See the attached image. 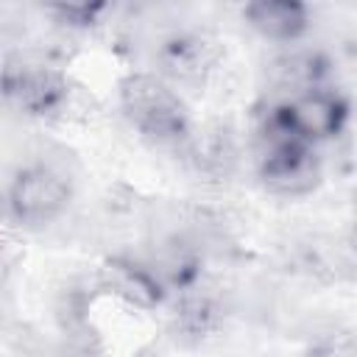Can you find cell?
<instances>
[{"mask_svg":"<svg viewBox=\"0 0 357 357\" xmlns=\"http://www.w3.org/2000/svg\"><path fill=\"white\" fill-rule=\"evenodd\" d=\"M6 204L14 223L25 229H42L67 209L70 184L47 165H28L14 173Z\"/></svg>","mask_w":357,"mask_h":357,"instance_id":"cell-3","label":"cell"},{"mask_svg":"<svg viewBox=\"0 0 357 357\" xmlns=\"http://www.w3.org/2000/svg\"><path fill=\"white\" fill-rule=\"evenodd\" d=\"M346 117H349V106L340 95L310 86L273 112L271 128L276 131L273 137H293L315 145L337 137L346 126Z\"/></svg>","mask_w":357,"mask_h":357,"instance_id":"cell-2","label":"cell"},{"mask_svg":"<svg viewBox=\"0 0 357 357\" xmlns=\"http://www.w3.org/2000/svg\"><path fill=\"white\" fill-rule=\"evenodd\" d=\"M243 17L248 28L268 42H296L310 28L304 0H245Z\"/></svg>","mask_w":357,"mask_h":357,"instance_id":"cell-6","label":"cell"},{"mask_svg":"<svg viewBox=\"0 0 357 357\" xmlns=\"http://www.w3.org/2000/svg\"><path fill=\"white\" fill-rule=\"evenodd\" d=\"M259 181L268 192L282 198L310 195L321 184V162L310 142L293 137H273L259 159Z\"/></svg>","mask_w":357,"mask_h":357,"instance_id":"cell-4","label":"cell"},{"mask_svg":"<svg viewBox=\"0 0 357 357\" xmlns=\"http://www.w3.org/2000/svg\"><path fill=\"white\" fill-rule=\"evenodd\" d=\"M103 279L106 284L128 304L151 310L162 301V279L156 271L131 262V259H112L103 268Z\"/></svg>","mask_w":357,"mask_h":357,"instance_id":"cell-7","label":"cell"},{"mask_svg":"<svg viewBox=\"0 0 357 357\" xmlns=\"http://www.w3.org/2000/svg\"><path fill=\"white\" fill-rule=\"evenodd\" d=\"M165 61H167V67H173L178 75H195V73H201V70L209 64V53H206V45H204L201 39L178 36V39L167 42Z\"/></svg>","mask_w":357,"mask_h":357,"instance_id":"cell-8","label":"cell"},{"mask_svg":"<svg viewBox=\"0 0 357 357\" xmlns=\"http://www.w3.org/2000/svg\"><path fill=\"white\" fill-rule=\"evenodd\" d=\"M70 95V84L61 73L45 67H20L6 73V98L28 117L56 114Z\"/></svg>","mask_w":357,"mask_h":357,"instance_id":"cell-5","label":"cell"},{"mask_svg":"<svg viewBox=\"0 0 357 357\" xmlns=\"http://www.w3.org/2000/svg\"><path fill=\"white\" fill-rule=\"evenodd\" d=\"M109 0H42V6L67 25H89L100 17Z\"/></svg>","mask_w":357,"mask_h":357,"instance_id":"cell-9","label":"cell"},{"mask_svg":"<svg viewBox=\"0 0 357 357\" xmlns=\"http://www.w3.org/2000/svg\"><path fill=\"white\" fill-rule=\"evenodd\" d=\"M120 109L126 120L148 139L170 145L190 134V112L167 81L151 73H131L120 84Z\"/></svg>","mask_w":357,"mask_h":357,"instance_id":"cell-1","label":"cell"}]
</instances>
